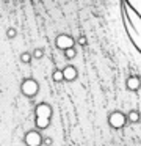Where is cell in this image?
Returning <instances> with one entry per match:
<instances>
[{
  "label": "cell",
  "mask_w": 141,
  "mask_h": 146,
  "mask_svg": "<svg viewBox=\"0 0 141 146\" xmlns=\"http://www.w3.org/2000/svg\"><path fill=\"white\" fill-rule=\"evenodd\" d=\"M77 44L81 46V47H86V44H88V42H86V38H85L83 35L78 36V38H77Z\"/></svg>",
  "instance_id": "5bb4252c"
},
{
  "label": "cell",
  "mask_w": 141,
  "mask_h": 146,
  "mask_svg": "<svg viewBox=\"0 0 141 146\" xmlns=\"http://www.w3.org/2000/svg\"><path fill=\"white\" fill-rule=\"evenodd\" d=\"M75 42H77V39H75L74 36L68 35V33H61V35H58L55 38L56 49H60V50H63V52L71 49V47H75Z\"/></svg>",
  "instance_id": "5b68a950"
},
{
  "label": "cell",
  "mask_w": 141,
  "mask_h": 146,
  "mask_svg": "<svg viewBox=\"0 0 141 146\" xmlns=\"http://www.w3.org/2000/svg\"><path fill=\"white\" fill-rule=\"evenodd\" d=\"M16 35H17V32H16V29H13V27H9V29L6 30V36H8L9 39H11V38H16Z\"/></svg>",
  "instance_id": "4fadbf2b"
},
{
  "label": "cell",
  "mask_w": 141,
  "mask_h": 146,
  "mask_svg": "<svg viewBox=\"0 0 141 146\" xmlns=\"http://www.w3.org/2000/svg\"><path fill=\"white\" fill-rule=\"evenodd\" d=\"M34 113V127L39 130H46L52 123V115H53V108L50 104L47 102H39L33 110Z\"/></svg>",
  "instance_id": "6da1fadb"
},
{
  "label": "cell",
  "mask_w": 141,
  "mask_h": 146,
  "mask_svg": "<svg viewBox=\"0 0 141 146\" xmlns=\"http://www.w3.org/2000/svg\"><path fill=\"white\" fill-rule=\"evenodd\" d=\"M33 57H34V60H42L44 58V49L42 47H36L33 50Z\"/></svg>",
  "instance_id": "7c38bea8"
},
{
  "label": "cell",
  "mask_w": 141,
  "mask_h": 146,
  "mask_svg": "<svg viewBox=\"0 0 141 146\" xmlns=\"http://www.w3.org/2000/svg\"><path fill=\"white\" fill-rule=\"evenodd\" d=\"M125 88L128 91H138L141 88V77L140 76H128L125 79Z\"/></svg>",
  "instance_id": "8992f818"
},
{
  "label": "cell",
  "mask_w": 141,
  "mask_h": 146,
  "mask_svg": "<svg viewBox=\"0 0 141 146\" xmlns=\"http://www.w3.org/2000/svg\"><path fill=\"white\" fill-rule=\"evenodd\" d=\"M33 58H34V57H33V52H24V54H21V63L30 64Z\"/></svg>",
  "instance_id": "30bf717a"
},
{
  "label": "cell",
  "mask_w": 141,
  "mask_h": 146,
  "mask_svg": "<svg viewBox=\"0 0 141 146\" xmlns=\"http://www.w3.org/2000/svg\"><path fill=\"white\" fill-rule=\"evenodd\" d=\"M63 55H64L66 60H74V58L77 57V49H75V47H71V49H68V50L63 52Z\"/></svg>",
  "instance_id": "8fae6325"
},
{
  "label": "cell",
  "mask_w": 141,
  "mask_h": 146,
  "mask_svg": "<svg viewBox=\"0 0 141 146\" xmlns=\"http://www.w3.org/2000/svg\"><path fill=\"white\" fill-rule=\"evenodd\" d=\"M52 80L55 83H60V82H63L64 80V74H63V68L60 69V68H56V69H53L52 71Z\"/></svg>",
  "instance_id": "9c48e42d"
},
{
  "label": "cell",
  "mask_w": 141,
  "mask_h": 146,
  "mask_svg": "<svg viewBox=\"0 0 141 146\" xmlns=\"http://www.w3.org/2000/svg\"><path fill=\"white\" fill-rule=\"evenodd\" d=\"M63 74H64V82H74L78 77V71L74 64H66L63 68Z\"/></svg>",
  "instance_id": "52a82bcc"
},
{
  "label": "cell",
  "mask_w": 141,
  "mask_h": 146,
  "mask_svg": "<svg viewBox=\"0 0 141 146\" xmlns=\"http://www.w3.org/2000/svg\"><path fill=\"white\" fill-rule=\"evenodd\" d=\"M21 93L25 98L33 99L34 96H38V93H39V83L34 79H31V77H27V79H24L21 82Z\"/></svg>",
  "instance_id": "3957f363"
},
{
  "label": "cell",
  "mask_w": 141,
  "mask_h": 146,
  "mask_svg": "<svg viewBox=\"0 0 141 146\" xmlns=\"http://www.w3.org/2000/svg\"><path fill=\"white\" fill-rule=\"evenodd\" d=\"M107 123H108V126L111 127V129H124L125 124L128 123L127 119V113H122L121 110H113L111 113L108 115V118H107Z\"/></svg>",
  "instance_id": "7a4b0ae2"
},
{
  "label": "cell",
  "mask_w": 141,
  "mask_h": 146,
  "mask_svg": "<svg viewBox=\"0 0 141 146\" xmlns=\"http://www.w3.org/2000/svg\"><path fill=\"white\" fill-rule=\"evenodd\" d=\"M127 119H128V124H138L141 119V115L138 110H135V108H132V110L127 111Z\"/></svg>",
  "instance_id": "ba28073f"
},
{
  "label": "cell",
  "mask_w": 141,
  "mask_h": 146,
  "mask_svg": "<svg viewBox=\"0 0 141 146\" xmlns=\"http://www.w3.org/2000/svg\"><path fill=\"white\" fill-rule=\"evenodd\" d=\"M53 143V140L52 138H44V145H47V146H50Z\"/></svg>",
  "instance_id": "9a60e30c"
},
{
  "label": "cell",
  "mask_w": 141,
  "mask_h": 146,
  "mask_svg": "<svg viewBox=\"0 0 141 146\" xmlns=\"http://www.w3.org/2000/svg\"><path fill=\"white\" fill-rule=\"evenodd\" d=\"M24 143L25 146H42L44 145V137L39 129H31L25 132L24 135Z\"/></svg>",
  "instance_id": "277c9868"
}]
</instances>
